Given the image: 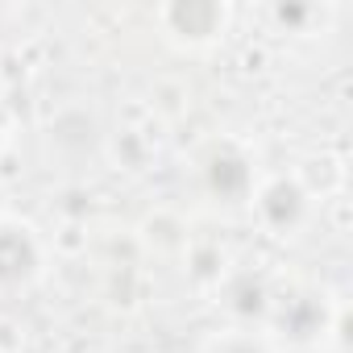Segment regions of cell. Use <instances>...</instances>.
Masks as SVG:
<instances>
[{
  "instance_id": "obj_1",
  "label": "cell",
  "mask_w": 353,
  "mask_h": 353,
  "mask_svg": "<svg viewBox=\"0 0 353 353\" xmlns=\"http://www.w3.org/2000/svg\"><path fill=\"white\" fill-rule=\"evenodd\" d=\"M34 270V245L17 229H0V283H17Z\"/></svg>"
}]
</instances>
